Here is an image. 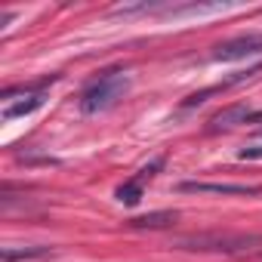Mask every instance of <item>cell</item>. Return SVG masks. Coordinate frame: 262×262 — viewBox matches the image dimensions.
<instances>
[{"mask_svg":"<svg viewBox=\"0 0 262 262\" xmlns=\"http://www.w3.org/2000/svg\"><path fill=\"white\" fill-rule=\"evenodd\" d=\"M250 117H253V111H250L247 105H234V108L216 114V117H213V126H216V129H219V126H234V123H247Z\"/></svg>","mask_w":262,"mask_h":262,"instance_id":"8992f818","label":"cell"},{"mask_svg":"<svg viewBox=\"0 0 262 262\" xmlns=\"http://www.w3.org/2000/svg\"><path fill=\"white\" fill-rule=\"evenodd\" d=\"M241 161H262V145H253V148H241L237 151Z\"/></svg>","mask_w":262,"mask_h":262,"instance_id":"9c48e42d","label":"cell"},{"mask_svg":"<svg viewBox=\"0 0 262 262\" xmlns=\"http://www.w3.org/2000/svg\"><path fill=\"white\" fill-rule=\"evenodd\" d=\"M182 191H198V194H259V185H231V182H182Z\"/></svg>","mask_w":262,"mask_h":262,"instance_id":"5b68a950","label":"cell"},{"mask_svg":"<svg viewBox=\"0 0 262 262\" xmlns=\"http://www.w3.org/2000/svg\"><path fill=\"white\" fill-rule=\"evenodd\" d=\"M259 53H262V34L250 31V34H237V37L219 43L213 53V62H241V59H253Z\"/></svg>","mask_w":262,"mask_h":262,"instance_id":"7a4b0ae2","label":"cell"},{"mask_svg":"<svg viewBox=\"0 0 262 262\" xmlns=\"http://www.w3.org/2000/svg\"><path fill=\"white\" fill-rule=\"evenodd\" d=\"M50 83H56V74L53 77H47V80H40V83H31V86H19L16 93H25V99L22 102H10L7 108H4V120H16V117H25V114H31V111H37L43 102H47V86Z\"/></svg>","mask_w":262,"mask_h":262,"instance_id":"3957f363","label":"cell"},{"mask_svg":"<svg viewBox=\"0 0 262 262\" xmlns=\"http://www.w3.org/2000/svg\"><path fill=\"white\" fill-rule=\"evenodd\" d=\"M50 253H53L50 247H25V250L7 247L4 253H0V259H4V262H16V259H40V256H50Z\"/></svg>","mask_w":262,"mask_h":262,"instance_id":"52a82bcc","label":"cell"},{"mask_svg":"<svg viewBox=\"0 0 262 262\" xmlns=\"http://www.w3.org/2000/svg\"><path fill=\"white\" fill-rule=\"evenodd\" d=\"M176 219V213L164 210V213H151V216H139V219H129V225H136V228H164Z\"/></svg>","mask_w":262,"mask_h":262,"instance_id":"ba28073f","label":"cell"},{"mask_svg":"<svg viewBox=\"0 0 262 262\" xmlns=\"http://www.w3.org/2000/svg\"><path fill=\"white\" fill-rule=\"evenodd\" d=\"M126 90H129V77H126V71L111 68V71L99 74V77L80 93V111H83V114L108 111V108H114V105L126 96Z\"/></svg>","mask_w":262,"mask_h":262,"instance_id":"6da1fadb","label":"cell"},{"mask_svg":"<svg viewBox=\"0 0 262 262\" xmlns=\"http://www.w3.org/2000/svg\"><path fill=\"white\" fill-rule=\"evenodd\" d=\"M161 167H164V158H158L151 167H145V170H142L136 179L123 182V185L117 188V201H120V204H126V207H136V204L142 201V188H145V182H148V179H151V176H155Z\"/></svg>","mask_w":262,"mask_h":262,"instance_id":"277c9868","label":"cell"}]
</instances>
